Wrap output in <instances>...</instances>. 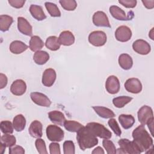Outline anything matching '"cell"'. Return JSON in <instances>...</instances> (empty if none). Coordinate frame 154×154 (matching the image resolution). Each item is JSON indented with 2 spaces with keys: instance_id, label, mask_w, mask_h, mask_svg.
<instances>
[{
  "instance_id": "6da1fadb",
  "label": "cell",
  "mask_w": 154,
  "mask_h": 154,
  "mask_svg": "<svg viewBox=\"0 0 154 154\" xmlns=\"http://www.w3.org/2000/svg\"><path fill=\"white\" fill-rule=\"evenodd\" d=\"M133 141L137 145L141 152H146L153 148V141L144 125H141L137 127L132 132Z\"/></svg>"
},
{
  "instance_id": "7a4b0ae2",
  "label": "cell",
  "mask_w": 154,
  "mask_h": 154,
  "mask_svg": "<svg viewBox=\"0 0 154 154\" xmlns=\"http://www.w3.org/2000/svg\"><path fill=\"white\" fill-rule=\"evenodd\" d=\"M76 133V140L82 150L92 148L98 144L97 137L86 126H83Z\"/></svg>"
},
{
  "instance_id": "3957f363",
  "label": "cell",
  "mask_w": 154,
  "mask_h": 154,
  "mask_svg": "<svg viewBox=\"0 0 154 154\" xmlns=\"http://www.w3.org/2000/svg\"><path fill=\"white\" fill-rule=\"evenodd\" d=\"M96 136L103 139H109L112 133L103 125L96 122H90L85 126Z\"/></svg>"
},
{
  "instance_id": "277c9868",
  "label": "cell",
  "mask_w": 154,
  "mask_h": 154,
  "mask_svg": "<svg viewBox=\"0 0 154 154\" xmlns=\"http://www.w3.org/2000/svg\"><path fill=\"white\" fill-rule=\"evenodd\" d=\"M47 138L49 140L54 142L61 141L64 136V132L61 128L54 125H49L46 129Z\"/></svg>"
},
{
  "instance_id": "5b68a950",
  "label": "cell",
  "mask_w": 154,
  "mask_h": 154,
  "mask_svg": "<svg viewBox=\"0 0 154 154\" xmlns=\"http://www.w3.org/2000/svg\"><path fill=\"white\" fill-rule=\"evenodd\" d=\"M118 144L120 148L124 151L125 153L140 154L141 153L134 141H130L126 138H122L119 140Z\"/></svg>"
},
{
  "instance_id": "8992f818",
  "label": "cell",
  "mask_w": 154,
  "mask_h": 154,
  "mask_svg": "<svg viewBox=\"0 0 154 154\" xmlns=\"http://www.w3.org/2000/svg\"><path fill=\"white\" fill-rule=\"evenodd\" d=\"M137 116L139 122L143 125H147L149 122L154 120L153 110L147 105H144L139 109Z\"/></svg>"
},
{
  "instance_id": "52a82bcc",
  "label": "cell",
  "mask_w": 154,
  "mask_h": 154,
  "mask_svg": "<svg viewBox=\"0 0 154 154\" xmlns=\"http://www.w3.org/2000/svg\"><path fill=\"white\" fill-rule=\"evenodd\" d=\"M107 40L106 34L102 31H94L88 35V42L92 45L100 47L103 46Z\"/></svg>"
},
{
  "instance_id": "ba28073f",
  "label": "cell",
  "mask_w": 154,
  "mask_h": 154,
  "mask_svg": "<svg viewBox=\"0 0 154 154\" xmlns=\"http://www.w3.org/2000/svg\"><path fill=\"white\" fill-rule=\"evenodd\" d=\"M93 23L96 26L111 28V24L106 14L102 11L95 12L93 16Z\"/></svg>"
},
{
  "instance_id": "9c48e42d",
  "label": "cell",
  "mask_w": 154,
  "mask_h": 154,
  "mask_svg": "<svg viewBox=\"0 0 154 154\" xmlns=\"http://www.w3.org/2000/svg\"><path fill=\"white\" fill-rule=\"evenodd\" d=\"M124 86L127 91L133 94H138L140 93L143 88L141 81L136 78H131L127 79Z\"/></svg>"
},
{
  "instance_id": "30bf717a",
  "label": "cell",
  "mask_w": 154,
  "mask_h": 154,
  "mask_svg": "<svg viewBox=\"0 0 154 154\" xmlns=\"http://www.w3.org/2000/svg\"><path fill=\"white\" fill-rule=\"evenodd\" d=\"M131 37L132 31L127 26L122 25L116 30L115 37L117 40L120 42H126L131 39Z\"/></svg>"
},
{
  "instance_id": "8fae6325",
  "label": "cell",
  "mask_w": 154,
  "mask_h": 154,
  "mask_svg": "<svg viewBox=\"0 0 154 154\" xmlns=\"http://www.w3.org/2000/svg\"><path fill=\"white\" fill-rule=\"evenodd\" d=\"M120 81L117 77L114 75H111L108 77L105 82V88L108 93L114 94L120 90Z\"/></svg>"
},
{
  "instance_id": "7c38bea8",
  "label": "cell",
  "mask_w": 154,
  "mask_h": 154,
  "mask_svg": "<svg viewBox=\"0 0 154 154\" xmlns=\"http://www.w3.org/2000/svg\"><path fill=\"white\" fill-rule=\"evenodd\" d=\"M30 97L32 102L37 105L44 107H49L51 105L50 99L43 93L40 92H32L30 94Z\"/></svg>"
},
{
  "instance_id": "4fadbf2b",
  "label": "cell",
  "mask_w": 154,
  "mask_h": 154,
  "mask_svg": "<svg viewBox=\"0 0 154 154\" xmlns=\"http://www.w3.org/2000/svg\"><path fill=\"white\" fill-rule=\"evenodd\" d=\"M132 48L135 52L143 55L149 54L151 51L149 43L142 39L135 40L132 44Z\"/></svg>"
},
{
  "instance_id": "5bb4252c",
  "label": "cell",
  "mask_w": 154,
  "mask_h": 154,
  "mask_svg": "<svg viewBox=\"0 0 154 154\" xmlns=\"http://www.w3.org/2000/svg\"><path fill=\"white\" fill-rule=\"evenodd\" d=\"M57 78V73L54 69L49 68L46 69L42 75V82L43 85L45 87H50L55 82Z\"/></svg>"
},
{
  "instance_id": "9a60e30c",
  "label": "cell",
  "mask_w": 154,
  "mask_h": 154,
  "mask_svg": "<svg viewBox=\"0 0 154 154\" xmlns=\"http://www.w3.org/2000/svg\"><path fill=\"white\" fill-rule=\"evenodd\" d=\"M26 90V84L22 79H17L13 81L10 87L11 93L15 96H22Z\"/></svg>"
},
{
  "instance_id": "2e32d148",
  "label": "cell",
  "mask_w": 154,
  "mask_h": 154,
  "mask_svg": "<svg viewBox=\"0 0 154 154\" xmlns=\"http://www.w3.org/2000/svg\"><path fill=\"white\" fill-rule=\"evenodd\" d=\"M17 28L19 32L27 36H32V28L28 20L23 17H19L17 18Z\"/></svg>"
},
{
  "instance_id": "e0dca14e",
  "label": "cell",
  "mask_w": 154,
  "mask_h": 154,
  "mask_svg": "<svg viewBox=\"0 0 154 154\" xmlns=\"http://www.w3.org/2000/svg\"><path fill=\"white\" fill-rule=\"evenodd\" d=\"M43 126L38 120H34L30 124L28 131L31 137L35 138H41L43 135Z\"/></svg>"
},
{
  "instance_id": "ac0fdd59",
  "label": "cell",
  "mask_w": 154,
  "mask_h": 154,
  "mask_svg": "<svg viewBox=\"0 0 154 154\" xmlns=\"http://www.w3.org/2000/svg\"><path fill=\"white\" fill-rule=\"evenodd\" d=\"M109 13L114 18L119 20H128L132 19L129 16H126L124 10L117 5L111 6L109 7Z\"/></svg>"
},
{
  "instance_id": "d6986e66",
  "label": "cell",
  "mask_w": 154,
  "mask_h": 154,
  "mask_svg": "<svg viewBox=\"0 0 154 154\" xmlns=\"http://www.w3.org/2000/svg\"><path fill=\"white\" fill-rule=\"evenodd\" d=\"M58 39L61 45L66 46L72 45L75 42V36L73 33L69 31L61 32L59 35Z\"/></svg>"
},
{
  "instance_id": "ffe728a7",
  "label": "cell",
  "mask_w": 154,
  "mask_h": 154,
  "mask_svg": "<svg viewBox=\"0 0 154 154\" xmlns=\"http://www.w3.org/2000/svg\"><path fill=\"white\" fill-rule=\"evenodd\" d=\"M48 117L51 122L60 126H63L66 120L64 114L59 111L55 110L49 112L48 113Z\"/></svg>"
},
{
  "instance_id": "44dd1931",
  "label": "cell",
  "mask_w": 154,
  "mask_h": 154,
  "mask_svg": "<svg viewBox=\"0 0 154 154\" xmlns=\"http://www.w3.org/2000/svg\"><path fill=\"white\" fill-rule=\"evenodd\" d=\"M29 12L31 16L37 20L41 21L46 18L42 7L40 5L31 4L29 7Z\"/></svg>"
},
{
  "instance_id": "7402d4cb",
  "label": "cell",
  "mask_w": 154,
  "mask_h": 154,
  "mask_svg": "<svg viewBox=\"0 0 154 154\" xmlns=\"http://www.w3.org/2000/svg\"><path fill=\"white\" fill-rule=\"evenodd\" d=\"M28 46L19 40H14L10 45V51L14 54H20L25 51Z\"/></svg>"
},
{
  "instance_id": "603a6c76",
  "label": "cell",
  "mask_w": 154,
  "mask_h": 154,
  "mask_svg": "<svg viewBox=\"0 0 154 154\" xmlns=\"http://www.w3.org/2000/svg\"><path fill=\"white\" fill-rule=\"evenodd\" d=\"M119 64L124 70H129L133 65V60L132 57L127 54H122L119 57Z\"/></svg>"
},
{
  "instance_id": "cb8c5ba5",
  "label": "cell",
  "mask_w": 154,
  "mask_h": 154,
  "mask_svg": "<svg viewBox=\"0 0 154 154\" xmlns=\"http://www.w3.org/2000/svg\"><path fill=\"white\" fill-rule=\"evenodd\" d=\"M93 109L96 113L100 117L103 119H111L115 117L114 112L110 109L100 106H94Z\"/></svg>"
},
{
  "instance_id": "d4e9b609",
  "label": "cell",
  "mask_w": 154,
  "mask_h": 154,
  "mask_svg": "<svg viewBox=\"0 0 154 154\" xmlns=\"http://www.w3.org/2000/svg\"><path fill=\"white\" fill-rule=\"evenodd\" d=\"M119 120L121 126L125 129L131 128L134 124L135 120V118L130 114H120L119 116Z\"/></svg>"
},
{
  "instance_id": "484cf974",
  "label": "cell",
  "mask_w": 154,
  "mask_h": 154,
  "mask_svg": "<svg viewBox=\"0 0 154 154\" xmlns=\"http://www.w3.org/2000/svg\"><path fill=\"white\" fill-rule=\"evenodd\" d=\"M44 46V43L41 38L37 35L32 36L29 43V48L32 52H37L40 51Z\"/></svg>"
},
{
  "instance_id": "4316f807",
  "label": "cell",
  "mask_w": 154,
  "mask_h": 154,
  "mask_svg": "<svg viewBox=\"0 0 154 154\" xmlns=\"http://www.w3.org/2000/svg\"><path fill=\"white\" fill-rule=\"evenodd\" d=\"M14 129L17 132L22 131L26 126V119L22 114L16 115L13 120Z\"/></svg>"
},
{
  "instance_id": "83f0119b",
  "label": "cell",
  "mask_w": 154,
  "mask_h": 154,
  "mask_svg": "<svg viewBox=\"0 0 154 154\" xmlns=\"http://www.w3.org/2000/svg\"><path fill=\"white\" fill-rule=\"evenodd\" d=\"M49 59V54L44 51H38L35 52L33 55V60L34 62L38 65H43L45 64Z\"/></svg>"
},
{
  "instance_id": "f1b7e54d",
  "label": "cell",
  "mask_w": 154,
  "mask_h": 154,
  "mask_svg": "<svg viewBox=\"0 0 154 154\" xmlns=\"http://www.w3.org/2000/svg\"><path fill=\"white\" fill-rule=\"evenodd\" d=\"M45 46L49 50L55 51L60 49L61 44L59 42L58 38L55 35H52L46 38Z\"/></svg>"
},
{
  "instance_id": "f546056e",
  "label": "cell",
  "mask_w": 154,
  "mask_h": 154,
  "mask_svg": "<svg viewBox=\"0 0 154 154\" xmlns=\"http://www.w3.org/2000/svg\"><path fill=\"white\" fill-rule=\"evenodd\" d=\"M13 22L12 17L7 14H1L0 16V29L2 32L9 29L10 26Z\"/></svg>"
},
{
  "instance_id": "4dcf8cb0",
  "label": "cell",
  "mask_w": 154,
  "mask_h": 154,
  "mask_svg": "<svg viewBox=\"0 0 154 154\" xmlns=\"http://www.w3.org/2000/svg\"><path fill=\"white\" fill-rule=\"evenodd\" d=\"M132 100V97L127 96H121L115 97L112 99L113 105L118 108H121L124 107L126 104L129 103Z\"/></svg>"
},
{
  "instance_id": "1f68e13d",
  "label": "cell",
  "mask_w": 154,
  "mask_h": 154,
  "mask_svg": "<svg viewBox=\"0 0 154 154\" xmlns=\"http://www.w3.org/2000/svg\"><path fill=\"white\" fill-rule=\"evenodd\" d=\"M63 126L67 131L71 132H77L84 126L80 123L74 120H66Z\"/></svg>"
},
{
  "instance_id": "d6a6232c",
  "label": "cell",
  "mask_w": 154,
  "mask_h": 154,
  "mask_svg": "<svg viewBox=\"0 0 154 154\" xmlns=\"http://www.w3.org/2000/svg\"><path fill=\"white\" fill-rule=\"evenodd\" d=\"M45 7L52 17H60L61 16V12L58 7V6L52 2H46L45 3Z\"/></svg>"
},
{
  "instance_id": "836d02e7",
  "label": "cell",
  "mask_w": 154,
  "mask_h": 154,
  "mask_svg": "<svg viewBox=\"0 0 154 154\" xmlns=\"http://www.w3.org/2000/svg\"><path fill=\"white\" fill-rule=\"evenodd\" d=\"M0 127L1 132L4 134H11L13 132L14 127L10 121L4 120L1 122Z\"/></svg>"
},
{
  "instance_id": "e575fe53",
  "label": "cell",
  "mask_w": 154,
  "mask_h": 154,
  "mask_svg": "<svg viewBox=\"0 0 154 154\" xmlns=\"http://www.w3.org/2000/svg\"><path fill=\"white\" fill-rule=\"evenodd\" d=\"M61 6L67 11H73L77 7V2L75 0H60Z\"/></svg>"
},
{
  "instance_id": "d590c367",
  "label": "cell",
  "mask_w": 154,
  "mask_h": 154,
  "mask_svg": "<svg viewBox=\"0 0 154 154\" xmlns=\"http://www.w3.org/2000/svg\"><path fill=\"white\" fill-rule=\"evenodd\" d=\"M1 141L4 143L7 147H11L16 144V139L14 135L10 134H4L1 136Z\"/></svg>"
},
{
  "instance_id": "8d00e7d4",
  "label": "cell",
  "mask_w": 154,
  "mask_h": 154,
  "mask_svg": "<svg viewBox=\"0 0 154 154\" xmlns=\"http://www.w3.org/2000/svg\"><path fill=\"white\" fill-rule=\"evenodd\" d=\"M102 145L108 154L116 153V148L113 142L109 139H104L102 141Z\"/></svg>"
},
{
  "instance_id": "74e56055",
  "label": "cell",
  "mask_w": 154,
  "mask_h": 154,
  "mask_svg": "<svg viewBox=\"0 0 154 154\" xmlns=\"http://www.w3.org/2000/svg\"><path fill=\"white\" fill-rule=\"evenodd\" d=\"M63 153L64 154H75V144L72 141L67 140L63 143Z\"/></svg>"
},
{
  "instance_id": "f35d334b",
  "label": "cell",
  "mask_w": 154,
  "mask_h": 154,
  "mask_svg": "<svg viewBox=\"0 0 154 154\" xmlns=\"http://www.w3.org/2000/svg\"><path fill=\"white\" fill-rule=\"evenodd\" d=\"M108 124L109 125V126L110 127V128L112 130V131L114 132V133L117 135V136H120L122 134V131L121 129L119 126V125H118L116 120L115 119L113 118H111L108 122Z\"/></svg>"
},
{
  "instance_id": "ab89813d",
  "label": "cell",
  "mask_w": 154,
  "mask_h": 154,
  "mask_svg": "<svg viewBox=\"0 0 154 154\" xmlns=\"http://www.w3.org/2000/svg\"><path fill=\"white\" fill-rule=\"evenodd\" d=\"M35 147L37 150V152L40 154H47L48 151L46 150V144L45 141L40 138H38L35 140Z\"/></svg>"
},
{
  "instance_id": "60d3db41",
  "label": "cell",
  "mask_w": 154,
  "mask_h": 154,
  "mask_svg": "<svg viewBox=\"0 0 154 154\" xmlns=\"http://www.w3.org/2000/svg\"><path fill=\"white\" fill-rule=\"evenodd\" d=\"M119 3L128 8L135 7L137 1L136 0H119Z\"/></svg>"
},
{
  "instance_id": "b9f144b4",
  "label": "cell",
  "mask_w": 154,
  "mask_h": 154,
  "mask_svg": "<svg viewBox=\"0 0 154 154\" xmlns=\"http://www.w3.org/2000/svg\"><path fill=\"white\" fill-rule=\"evenodd\" d=\"M9 153L10 154H24L25 150L20 146H13L9 147Z\"/></svg>"
},
{
  "instance_id": "7bdbcfd3",
  "label": "cell",
  "mask_w": 154,
  "mask_h": 154,
  "mask_svg": "<svg viewBox=\"0 0 154 154\" xmlns=\"http://www.w3.org/2000/svg\"><path fill=\"white\" fill-rule=\"evenodd\" d=\"M49 151L51 154H60V146L58 143H51L49 144Z\"/></svg>"
},
{
  "instance_id": "ee69618b",
  "label": "cell",
  "mask_w": 154,
  "mask_h": 154,
  "mask_svg": "<svg viewBox=\"0 0 154 154\" xmlns=\"http://www.w3.org/2000/svg\"><path fill=\"white\" fill-rule=\"evenodd\" d=\"M10 5L16 8H20L23 7L25 3L24 0H8V1Z\"/></svg>"
},
{
  "instance_id": "f6af8a7d",
  "label": "cell",
  "mask_w": 154,
  "mask_h": 154,
  "mask_svg": "<svg viewBox=\"0 0 154 154\" xmlns=\"http://www.w3.org/2000/svg\"><path fill=\"white\" fill-rule=\"evenodd\" d=\"M8 79L5 75L1 73H0V88H4L7 84Z\"/></svg>"
},
{
  "instance_id": "bcb514c9",
  "label": "cell",
  "mask_w": 154,
  "mask_h": 154,
  "mask_svg": "<svg viewBox=\"0 0 154 154\" xmlns=\"http://www.w3.org/2000/svg\"><path fill=\"white\" fill-rule=\"evenodd\" d=\"M144 6L147 9H152L154 7V0L149 1H141Z\"/></svg>"
},
{
  "instance_id": "7dc6e473",
  "label": "cell",
  "mask_w": 154,
  "mask_h": 154,
  "mask_svg": "<svg viewBox=\"0 0 154 154\" xmlns=\"http://www.w3.org/2000/svg\"><path fill=\"white\" fill-rule=\"evenodd\" d=\"M92 154H104L105 153V152L103 150V149L100 147V146H98V147H96L91 152Z\"/></svg>"
},
{
  "instance_id": "c3c4849f",
  "label": "cell",
  "mask_w": 154,
  "mask_h": 154,
  "mask_svg": "<svg viewBox=\"0 0 154 154\" xmlns=\"http://www.w3.org/2000/svg\"><path fill=\"white\" fill-rule=\"evenodd\" d=\"M147 126H148V128L149 129L150 131V133H151V135L152 136H153V120H151L150 122H149L147 124Z\"/></svg>"
},
{
  "instance_id": "681fc988",
  "label": "cell",
  "mask_w": 154,
  "mask_h": 154,
  "mask_svg": "<svg viewBox=\"0 0 154 154\" xmlns=\"http://www.w3.org/2000/svg\"><path fill=\"white\" fill-rule=\"evenodd\" d=\"M6 145L3 143L2 141L0 142V152H1V154H3L4 151L5 150V148H6Z\"/></svg>"
},
{
  "instance_id": "f907efd6",
  "label": "cell",
  "mask_w": 154,
  "mask_h": 154,
  "mask_svg": "<svg viewBox=\"0 0 154 154\" xmlns=\"http://www.w3.org/2000/svg\"><path fill=\"white\" fill-rule=\"evenodd\" d=\"M153 28H152V29L150 31V32H149V37L152 40H154V38H153Z\"/></svg>"
}]
</instances>
